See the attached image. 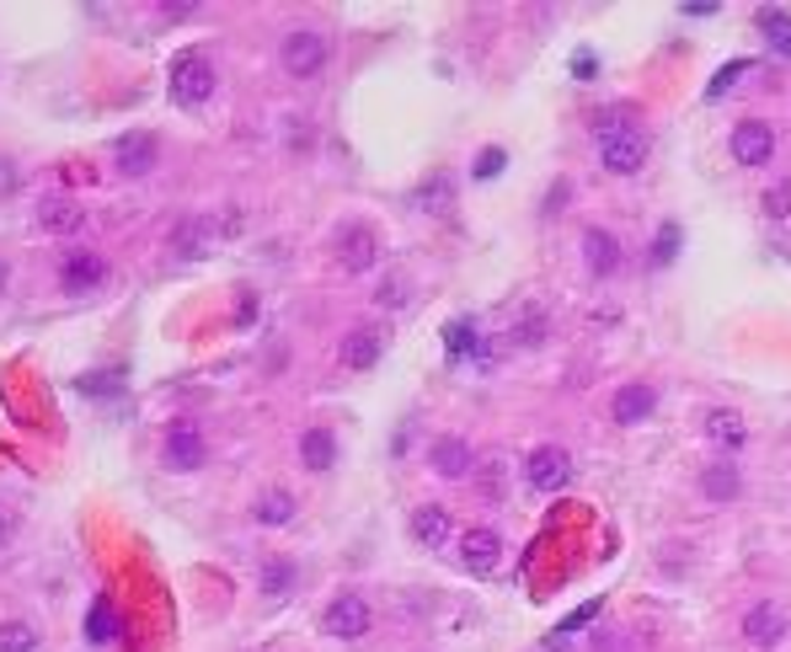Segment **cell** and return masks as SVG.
Listing matches in <instances>:
<instances>
[{"label": "cell", "instance_id": "obj_1", "mask_svg": "<svg viewBox=\"0 0 791 652\" xmlns=\"http://www.w3.org/2000/svg\"><path fill=\"white\" fill-rule=\"evenodd\" d=\"M593 139H599V166H604V172H615V177L642 172V161H648V134L631 124L626 108L599 113V118H593Z\"/></svg>", "mask_w": 791, "mask_h": 652}, {"label": "cell", "instance_id": "obj_2", "mask_svg": "<svg viewBox=\"0 0 791 652\" xmlns=\"http://www.w3.org/2000/svg\"><path fill=\"white\" fill-rule=\"evenodd\" d=\"M166 86H172V102H177V108H203V102L214 97V65H209V54H198V49L177 54Z\"/></svg>", "mask_w": 791, "mask_h": 652}, {"label": "cell", "instance_id": "obj_3", "mask_svg": "<svg viewBox=\"0 0 791 652\" xmlns=\"http://www.w3.org/2000/svg\"><path fill=\"white\" fill-rule=\"evenodd\" d=\"M331 60L327 38L322 33H311V27H300V33H289L284 43H278V65L289 70L294 80H311V75H322Z\"/></svg>", "mask_w": 791, "mask_h": 652}, {"label": "cell", "instance_id": "obj_4", "mask_svg": "<svg viewBox=\"0 0 791 652\" xmlns=\"http://www.w3.org/2000/svg\"><path fill=\"white\" fill-rule=\"evenodd\" d=\"M369 626H375V610H369L364 593H337L327 604V615H322V631L327 637H342V642H359Z\"/></svg>", "mask_w": 791, "mask_h": 652}, {"label": "cell", "instance_id": "obj_5", "mask_svg": "<svg viewBox=\"0 0 791 652\" xmlns=\"http://www.w3.org/2000/svg\"><path fill=\"white\" fill-rule=\"evenodd\" d=\"M525 481L535 492H562L573 481V455L562 444H535L525 455Z\"/></svg>", "mask_w": 791, "mask_h": 652}, {"label": "cell", "instance_id": "obj_6", "mask_svg": "<svg viewBox=\"0 0 791 652\" xmlns=\"http://www.w3.org/2000/svg\"><path fill=\"white\" fill-rule=\"evenodd\" d=\"M727 150H732V161L738 166H765L770 155H776V129L765 124V118H743L732 139H727Z\"/></svg>", "mask_w": 791, "mask_h": 652}, {"label": "cell", "instance_id": "obj_7", "mask_svg": "<svg viewBox=\"0 0 791 652\" xmlns=\"http://www.w3.org/2000/svg\"><path fill=\"white\" fill-rule=\"evenodd\" d=\"M498 562H503V535L498 529H465L461 535V567L470 578H487V573H498Z\"/></svg>", "mask_w": 791, "mask_h": 652}, {"label": "cell", "instance_id": "obj_8", "mask_svg": "<svg viewBox=\"0 0 791 652\" xmlns=\"http://www.w3.org/2000/svg\"><path fill=\"white\" fill-rule=\"evenodd\" d=\"M337 258H342L348 273H369L375 258H380V236L369 225H342L337 230Z\"/></svg>", "mask_w": 791, "mask_h": 652}, {"label": "cell", "instance_id": "obj_9", "mask_svg": "<svg viewBox=\"0 0 791 652\" xmlns=\"http://www.w3.org/2000/svg\"><path fill=\"white\" fill-rule=\"evenodd\" d=\"M701 434H706V444L723 450V455H738V450L749 444V423H743L732 406H712L706 423H701Z\"/></svg>", "mask_w": 791, "mask_h": 652}, {"label": "cell", "instance_id": "obj_10", "mask_svg": "<svg viewBox=\"0 0 791 652\" xmlns=\"http://www.w3.org/2000/svg\"><path fill=\"white\" fill-rule=\"evenodd\" d=\"M161 460L172 471H198L203 465V434H198L193 423H172L166 439H161Z\"/></svg>", "mask_w": 791, "mask_h": 652}, {"label": "cell", "instance_id": "obj_11", "mask_svg": "<svg viewBox=\"0 0 791 652\" xmlns=\"http://www.w3.org/2000/svg\"><path fill=\"white\" fill-rule=\"evenodd\" d=\"M33 220H38V230H49V236H75V230L86 225L80 203L65 198V193H43L38 198V209H33Z\"/></svg>", "mask_w": 791, "mask_h": 652}, {"label": "cell", "instance_id": "obj_12", "mask_svg": "<svg viewBox=\"0 0 791 652\" xmlns=\"http://www.w3.org/2000/svg\"><path fill=\"white\" fill-rule=\"evenodd\" d=\"M155 161H161L155 134H124V139L113 145V166H118V177H145V172H155Z\"/></svg>", "mask_w": 791, "mask_h": 652}, {"label": "cell", "instance_id": "obj_13", "mask_svg": "<svg viewBox=\"0 0 791 652\" xmlns=\"http://www.w3.org/2000/svg\"><path fill=\"white\" fill-rule=\"evenodd\" d=\"M60 284H65V294H91V289L108 284V262L97 258V252H70L60 262Z\"/></svg>", "mask_w": 791, "mask_h": 652}, {"label": "cell", "instance_id": "obj_14", "mask_svg": "<svg viewBox=\"0 0 791 652\" xmlns=\"http://www.w3.org/2000/svg\"><path fill=\"white\" fill-rule=\"evenodd\" d=\"M428 465H434L444 481H461V476H470V471H476V450H470L465 439H455V434H444V439H434Z\"/></svg>", "mask_w": 791, "mask_h": 652}, {"label": "cell", "instance_id": "obj_15", "mask_svg": "<svg viewBox=\"0 0 791 652\" xmlns=\"http://www.w3.org/2000/svg\"><path fill=\"white\" fill-rule=\"evenodd\" d=\"M653 406H658L653 386H620V391H615V401H610V417H615L620 428H637V423H648V417H653Z\"/></svg>", "mask_w": 791, "mask_h": 652}, {"label": "cell", "instance_id": "obj_16", "mask_svg": "<svg viewBox=\"0 0 791 652\" xmlns=\"http://www.w3.org/2000/svg\"><path fill=\"white\" fill-rule=\"evenodd\" d=\"M743 637H749L754 648H781V637H787V615H781L776 604H754V610L743 615Z\"/></svg>", "mask_w": 791, "mask_h": 652}, {"label": "cell", "instance_id": "obj_17", "mask_svg": "<svg viewBox=\"0 0 791 652\" xmlns=\"http://www.w3.org/2000/svg\"><path fill=\"white\" fill-rule=\"evenodd\" d=\"M380 348H386V342H380L375 326H353V331L342 337V364H348V369H375V364H380Z\"/></svg>", "mask_w": 791, "mask_h": 652}, {"label": "cell", "instance_id": "obj_18", "mask_svg": "<svg viewBox=\"0 0 791 652\" xmlns=\"http://www.w3.org/2000/svg\"><path fill=\"white\" fill-rule=\"evenodd\" d=\"M450 535H455V524H450V514H444L439 503H423V509L412 514V540H417V546L439 551V546H444Z\"/></svg>", "mask_w": 791, "mask_h": 652}, {"label": "cell", "instance_id": "obj_19", "mask_svg": "<svg viewBox=\"0 0 791 652\" xmlns=\"http://www.w3.org/2000/svg\"><path fill=\"white\" fill-rule=\"evenodd\" d=\"M583 262H589V273L610 278V273L620 267V241H615L610 230H589V236H583Z\"/></svg>", "mask_w": 791, "mask_h": 652}, {"label": "cell", "instance_id": "obj_20", "mask_svg": "<svg viewBox=\"0 0 791 652\" xmlns=\"http://www.w3.org/2000/svg\"><path fill=\"white\" fill-rule=\"evenodd\" d=\"M300 465H305V471H331V465H337V439H331V428H305V434H300Z\"/></svg>", "mask_w": 791, "mask_h": 652}, {"label": "cell", "instance_id": "obj_21", "mask_svg": "<svg viewBox=\"0 0 791 652\" xmlns=\"http://www.w3.org/2000/svg\"><path fill=\"white\" fill-rule=\"evenodd\" d=\"M294 509H300V503H294V492H284V487H267V492H258V503H252L258 524H273V529L294 519Z\"/></svg>", "mask_w": 791, "mask_h": 652}, {"label": "cell", "instance_id": "obj_22", "mask_svg": "<svg viewBox=\"0 0 791 652\" xmlns=\"http://www.w3.org/2000/svg\"><path fill=\"white\" fill-rule=\"evenodd\" d=\"M701 492H706L712 503H732V498L743 492V481H738V471H732L727 460H717V465L701 471Z\"/></svg>", "mask_w": 791, "mask_h": 652}, {"label": "cell", "instance_id": "obj_23", "mask_svg": "<svg viewBox=\"0 0 791 652\" xmlns=\"http://www.w3.org/2000/svg\"><path fill=\"white\" fill-rule=\"evenodd\" d=\"M754 22H759L765 43H770L776 54H787V60H791V11H781V5H765Z\"/></svg>", "mask_w": 791, "mask_h": 652}, {"label": "cell", "instance_id": "obj_24", "mask_svg": "<svg viewBox=\"0 0 791 652\" xmlns=\"http://www.w3.org/2000/svg\"><path fill=\"white\" fill-rule=\"evenodd\" d=\"M263 593L267 599H284L289 588H294V562H284V556H273V562H263Z\"/></svg>", "mask_w": 791, "mask_h": 652}, {"label": "cell", "instance_id": "obj_25", "mask_svg": "<svg viewBox=\"0 0 791 652\" xmlns=\"http://www.w3.org/2000/svg\"><path fill=\"white\" fill-rule=\"evenodd\" d=\"M33 648H38L33 620H0V652H33Z\"/></svg>", "mask_w": 791, "mask_h": 652}, {"label": "cell", "instance_id": "obj_26", "mask_svg": "<svg viewBox=\"0 0 791 652\" xmlns=\"http://www.w3.org/2000/svg\"><path fill=\"white\" fill-rule=\"evenodd\" d=\"M444 348H450V359H461V353H476V348H481V337H476V322H450V326H444Z\"/></svg>", "mask_w": 791, "mask_h": 652}, {"label": "cell", "instance_id": "obj_27", "mask_svg": "<svg viewBox=\"0 0 791 652\" xmlns=\"http://www.w3.org/2000/svg\"><path fill=\"white\" fill-rule=\"evenodd\" d=\"M113 631H118V626H113V604L97 599V604H91V620H86V637H91V642H108Z\"/></svg>", "mask_w": 791, "mask_h": 652}, {"label": "cell", "instance_id": "obj_28", "mask_svg": "<svg viewBox=\"0 0 791 652\" xmlns=\"http://www.w3.org/2000/svg\"><path fill=\"white\" fill-rule=\"evenodd\" d=\"M503 166H508V150H503V145H487V155L476 161V172H470V177H476V183H492Z\"/></svg>", "mask_w": 791, "mask_h": 652}, {"label": "cell", "instance_id": "obj_29", "mask_svg": "<svg viewBox=\"0 0 791 652\" xmlns=\"http://www.w3.org/2000/svg\"><path fill=\"white\" fill-rule=\"evenodd\" d=\"M113 386H124V369H108V375H80V380H75V391H80V396L113 391Z\"/></svg>", "mask_w": 791, "mask_h": 652}, {"label": "cell", "instance_id": "obj_30", "mask_svg": "<svg viewBox=\"0 0 791 652\" xmlns=\"http://www.w3.org/2000/svg\"><path fill=\"white\" fill-rule=\"evenodd\" d=\"M674 252H679V225H663L658 247H653V262H658V267H668V262H674Z\"/></svg>", "mask_w": 791, "mask_h": 652}, {"label": "cell", "instance_id": "obj_31", "mask_svg": "<svg viewBox=\"0 0 791 652\" xmlns=\"http://www.w3.org/2000/svg\"><path fill=\"white\" fill-rule=\"evenodd\" d=\"M765 214H770V220H787L791 214V183H776V188L765 193Z\"/></svg>", "mask_w": 791, "mask_h": 652}, {"label": "cell", "instance_id": "obj_32", "mask_svg": "<svg viewBox=\"0 0 791 652\" xmlns=\"http://www.w3.org/2000/svg\"><path fill=\"white\" fill-rule=\"evenodd\" d=\"M743 70H749V60H732L727 70H717V75H712V86H706V97H723L727 86H738V75H743Z\"/></svg>", "mask_w": 791, "mask_h": 652}, {"label": "cell", "instance_id": "obj_33", "mask_svg": "<svg viewBox=\"0 0 791 652\" xmlns=\"http://www.w3.org/2000/svg\"><path fill=\"white\" fill-rule=\"evenodd\" d=\"M573 75H578V80H593V75H599V60H593V49H578V54H573Z\"/></svg>", "mask_w": 791, "mask_h": 652}, {"label": "cell", "instance_id": "obj_34", "mask_svg": "<svg viewBox=\"0 0 791 652\" xmlns=\"http://www.w3.org/2000/svg\"><path fill=\"white\" fill-rule=\"evenodd\" d=\"M183 16H198L193 0H177V5H161V22H183Z\"/></svg>", "mask_w": 791, "mask_h": 652}, {"label": "cell", "instance_id": "obj_35", "mask_svg": "<svg viewBox=\"0 0 791 652\" xmlns=\"http://www.w3.org/2000/svg\"><path fill=\"white\" fill-rule=\"evenodd\" d=\"M11 193H16V166L0 155V198H11Z\"/></svg>", "mask_w": 791, "mask_h": 652}, {"label": "cell", "instance_id": "obj_36", "mask_svg": "<svg viewBox=\"0 0 791 652\" xmlns=\"http://www.w3.org/2000/svg\"><path fill=\"white\" fill-rule=\"evenodd\" d=\"M540 322H545V316H540V311H529V316H525V331H519V342H540V331H545Z\"/></svg>", "mask_w": 791, "mask_h": 652}, {"label": "cell", "instance_id": "obj_37", "mask_svg": "<svg viewBox=\"0 0 791 652\" xmlns=\"http://www.w3.org/2000/svg\"><path fill=\"white\" fill-rule=\"evenodd\" d=\"M679 11H685V16H717V0H685Z\"/></svg>", "mask_w": 791, "mask_h": 652}, {"label": "cell", "instance_id": "obj_38", "mask_svg": "<svg viewBox=\"0 0 791 652\" xmlns=\"http://www.w3.org/2000/svg\"><path fill=\"white\" fill-rule=\"evenodd\" d=\"M375 300H380V305H401V284H380Z\"/></svg>", "mask_w": 791, "mask_h": 652}, {"label": "cell", "instance_id": "obj_39", "mask_svg": "<svg viewBox=\"0 0 791 652\" xmlns=\"http://www.w3.org/2000/svg\"><path fill=\"white\" fill-rule=\"evenodd\" d=\"M5 284H11V267H5V258H0V294H5Z\"/></svg>", "mask_w": 791, "mask_h": 652}, {"label": "cell", "instance_id": "obj_40", "mask_svg": "<svg viewBox=\"0 0 791 652\" xmlns=\"http://www.w3.org/2000/svg\"><path fill=\"white\" fill-rule=\"evenodd\" d=\"M0 540H5V519H0Z\"/></svg>", "mask_w": 791, "mask_h": 652}]
</instances>
